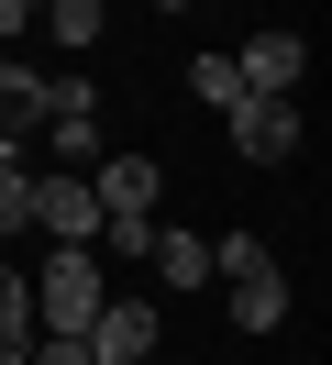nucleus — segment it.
Listing matches in <instances>:
<instances>
[{
    "label": "nucleus",
    "mask_w": 332,
    "mask_h": 365,
    "mask_svg": "<svg viewBox=\"0 0 332 365\" xmlns=\"http://www.w3.org/2000/svg\"><path fill=\"white\" fill-rule=\"evenodd\" d=\"M100 299H111V266H100L89 244H56L44 277H34V332H89Z\"/></svg>",
    "instance_id": "1"
},
{
    "label": "nucleus",
    "mask_w": 332,
    "mask_h": 365,
    "mask_svg": "<svg viewBox=\"0 0 332 365\" xmlns=\"http://www.w3.org/2000/svg\"><path fill=\"white\" fill-rule=\"evenodd\" d=\"M221 133H233V155L243 166H288V155H299V100H233V111H221Z\"/></svg>",
    "instance_id": "2"
},
{
    "label": "nucleus",
    "mask_w": 332,
    "mask_h": 365,
    "mask_svg": "<svg viewBox=\"0 0 332 365\" xmlns=\"http://www.w3.org/2000/svg\"><path fill=\"white\" fill-rule=\"evenodd\" d=\"M155 332H166V321H155V299H122V288H111L100 310H89V332H78V343H89L100 365H144V354H155Z\"/></svg>",
    "instance_id": "3"
},
{
    "label": "nucleus",
    "mask_w": 332,
    "mask_h": 365,
    "mask_svg": "<svg viewBox=\"0 0 332 365\" xmlns=\"http://www.w3.org/2000/svg\"><path fill=\"white\" fill-rule=\"evenodd\" d=\"M34 232H56V244H89V232H100V188H89V166L34 178Z\"/></svg>",
    "instance_id": "4"
},
{
    "label": "nucleus",
    "mask_w": 332,
    "mask_h": 365,
    "mask_svg": "<svg viewBox=\"0 0 332 365\" xmlns=\"http://www.w3.org/2000/svg\"><path fill=\"white\" fill-rule=\"evenodd\" d=\"M34 133H44V67L0 45V144H34Z\"/></svg>",
    "instance_id": "5"
},
{
    "label": "nucleus",
    "mask_w": 332,
    "mask_h": 365,
    "mask_svg": "<svg viewBox=\"0 0 332 365\" xmlns=\"http://www.w3.org/2000/svg\"><path fill=\"white\" fill-rule=\"evenodd\" d=\"M233 67H243V89H266V100H299V78H310V45H299V34H255V45H243Z\"/></svg>",
    "instance_id": "6"
},
{
    "label": "nucleus",
    "mask_w": 332,
    "mask_h": 365,
    "mask_svg": "<svg viewBox=\"0 0 332 365\" xmlns=\"http://www.w3.org/2000/svg\"><path fill=\"white\" fill-rule=\"evenodd\" d=\"M89 188H100V210H155L166 166H155V155H122V144H111V155L89 166Z\"/></svg>",
    "instance_id": "7"
},
{
    "label": "nucleus",
    "mask_w": 332,
    "mask_h": 365,
    "mask_svg": "<svg viewBox=\"0 0 332 365\" xmlns=\"http://www.w3.org/2000/svg\"><path fill=\"white\" fill-rule=\"evenodd\" d=\"M233 288V332H277L288 321V277L277 266H243V277H221Z\"/></svg>",
    "instance_id": "8"
},
{
    "label": "nucleus",
    "mask_w": 332,
    "mask_h": 365,
    "mask_svg": "<svg viewBox=\"0 0 332 365\" xmlns=\"http://www.w3.org/2000/svg\"><path fill=\"white\" fill-rule=\"evenodd\" d=\"M144 266L166 277V288H211V232H166V222H155V244H144Z\"/></svg>",
    "instance_id": "9"
},
{
    "label": "nucleus",
    "mask_w": 332,
    "mask_h": 365,
    "mask_svg": "<svg viewBox=\"0 0 332 365\" xmlns=\"http://www.w3.org/2000/svg\"><path fill=\"white\" fill-rule=\"evenodd\" d=\"M44 155H56V166H100V155H111L100 111H44Z\"/></svg>",
    "instance_id": "10"
},
{
    "label": "nucleus",
    "mask_w": 332,
    "mask_h": 365,
    "mask_svg": "<svg viewBox=\"0 0 332 365\" xmlns=\"http://www.w3.org/2000/svg\"><path fill=\"white\" fill-rule=\"evenodd\" d=\"M100 23H111L100 0H44V34H56L66 56H89V45H100Z\"/></svg>",
    "instance_id": "11"
},
{
    "label": "nucleus",
    "mask_w": 332,
    "mask_h": 365,
    "mask_svg": "<svg viewBox=\"0 0 332 365\" xmlns=\"http://www.w3.org/2000/svg\"><path fill=\"white\" fill-rule=\"evenodd\" d=\"M0 232H34V166L0 155Z\"/></svg>",
    "instance_id": "12"
},
{
    "label": "nucleus",
    "mask_w": 332,
    "mask_h": 365,
    "mask_svg": "<svg viewBox=\"0 0 332 365\" xmlns=\"http://www.w3.org/2000/svg\"><path fill=\"white\" fill-rule=\"evenodd\" d=\"M188 89L211 100V111H233V100H255V89H243V67H233V56H199V67H188Z\"/></svg>",
    "instance_id": "13"
},
{
    "label": "nucleus",
    "mask_w": 332,
    "mask_h": 365,
    "mask_svg": "<svg viewBox=\"0 0 332 365\" xmlns=\"http://www.w3.org/2000/svg\"><path fill=\"white\" fill-rule=\"evenodd\" d=\"M22 332H34V277L0 266V343H22Z\"/></svg>",
    "instance_id": "14"
},
{
    "label": "nucleus",
    "mask_w": 332,
    "mask_h": 365,
    "mask_svg": "<svg viewBox=\"0 0 332 365\" xmlns=\"http://www.w3.org/2000/svg\"><path fill=\"white\" fill-rule=\"evenodd\" d=\"M243 266H266V244H255V232H221V244H211V277H243Z\"/></svg>",
    "instance_id": "15"
},
{
    "label": "nucleus",
    "mask_w": 332,
    "mask_h": 365,
    "mask_svg": "<svg viewBox=\"0 0 332 365\" xmlns=\"http://www.w3.org/2000/svg\"><path fill=\"white\" fill-rule=\"evenodd\" d=\"M34 365H100V354H89L78 332H34Z\"/></svg>",
    "instance_id": "16"
},
{
    "label": "nucleus",
    "mask_w": 332,
    "mask_h": 365,
    "mask_svg": "<svg viewBox=\"0 0 332 365\" xmlns=\"http://www.w3.org/2000/svg\"><path fill=\"white\" fill-rule=\"evenodd\" d=\"M34 11H44V0H0V45H22V34H34Z\"/></svg>",
    "instance_id": "17"
},
{
    "label": "nucleus",
    "mask_w": 332,
    "mask_h": 365,
    "mask_svg": "<svg viewBox=\"0 0 332 365\" xmlns=\"http://www.w3.org/2000/svg\"><path fill=\"white\" fill-rule=\"evenodd\" d=\"M0 365H34V332H22V343H0Z\"/></svg>",
    "instance_id": "18"
},
{
    "label": "nucleus",
    "mask_w": 332,
    "mask_h": 365,
    "mask_svg": "<svg viewBox=\"0 0 332 365\" xmlns=\"http://www.w3.org/2000/svg\"><path fill=\"white\" fill-rule=\"evenodd\" d=\"M155 11H188V0H155Z\"/></svg>",
    "instance_id": "19"
},
{
    "label": "nucleus",
    "mask_w": 332,
    "mask_h": 365,
    "mask_svg": "<svg viewBox=\"0 0 332 365\" xmlns=\"http://www.w3.org/2000/svg\"><path fill=\"white\" fill-rule=\"evenodd\" d=\"M0 155H22V144H0Z\"/></svg>",
    "instance_id": "20"
}]
</instances>
